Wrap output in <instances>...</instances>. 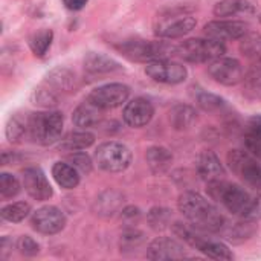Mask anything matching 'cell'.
<instances>
[{
  "mask_svg": "<svg viewBox=\"0 0 261 261\" xmlns=\"http://www.w3.org/2000/svg\"><path fill=\"white\" fill-rule=\"evenodd\" d=\"M214 15L222 17H236V15H251L255 12V8L248 0H220L214 6Z\"/></svg>",
  "mask_w": 261,
  "mask_h": 261,
  "instance_id": "7402d4cb",
  "label": "cell"
},
{
  "mask_svg": "<svg viewBox=\"0 0 261 261\" xmlns=\"http://www.w3.org/2000/svg\"><path fill=\"white\" fill-rule=\"evenodd\" d=\"M203 32L206 37L219 40V41H229V40H242L248 32L249 26L240 20H213L205 24Z\"/></svg>",
  "mask_w": 261,
  "mask_h": 261,
  "instance_id": "5bb4252c",
  "label": "cell"
},
{
  "mask_svg": "<svg viewBox=\"0 0 261 261\" xmlns=\"http://www.w3.org/2000/svg\"><path fill=\"white\" fill-rule=\"evenodd\" d=\"M31 226L34 231H37L43 236H54L64 229L66 216L60 208L46 205L32 213Z\"/></svg>",
  "mask_w": 261,
  "mask_h": 261,
  "instance_id": "7c38bea8",
  "label": "cell"
},
{
  "mask_svg": "<svg viewBox=\"0 0 261 261\" xmlns=\"http://www.w3.org/2000/svg\"><path fill=\"white\" fill-rule=\"evenodd\" d=\"M187 257L182 243L170 237H158L147 248L148 260H180Z\"/></svg>",
  "mask_w": 261,
  "mask_h": 261,
  "instance_id": "e0dca14e",
  "label": "cell"
},
{
  "mask_svg": "<svg viewBox=\"0 0 261 261\" xmlns=\"http://www.w3.org/2000/svg\"><path fill=\"white\" fill-rule=\"evenodd\" d=\"M177 206L187 222L202 232L220 234L226 226L223 214L196 191H184L179 196Z\"/></svg>",
  "mask_w": 261,
  "mask_h": 261,
  "instance_id": "7a4b0ae2",
  "label": "cell"
},
{
  "mask_svg": "<svg viewBox=\"0 0 261 261\" xmlns=\"http://www.w3.org/2000/svg\"><path fill=\"white\" fill-rule=\"evenodd\" d=\"M231 171L249 188L261 191V159L245 150H231L228 153Z\"/></svg>",
  "mask_w": 261,
  "mask_h": 261,
  "instance_id": "ba28073f",
  "label": "cell"
},
{
  "mask_svg": "<svg viewBox=\"0 0 261 261\" xmlns=\"http://www.w3.org/2000/svg\"><path fill=\"white\" fill-rule=\"evenodd\" d=\"M31 214V205L28 202H15L3 206L0 210V216L3 220L9 223H20Z\"/></svg>",
  "mask_w": 261,
  "mask_h": 261,
  "instance_id": "4dcf8cb0",
  "label": "cell"
},
{
  "mask_svg": "<svg viewBox=\"0 0 261 261\" xmlns=\"http://www.w3.org/2000/svg\"><path fill=\"white\" fill-rule=\"evenodd\" d=\"M17 249L23 254V255H28V257H32V255H37L40 252V246L38 243L29 237V236H21L17 242Z\"/></svg>",
  "mask_w": 261,
  "mask_h": 261,
  "instance_id": "74e56055",
  "label": "cell"
},
{
  "mask_svg": "<svg viewBox=\"0 0 261 261\" xmlns=\"http://www.w3.org/2000/svg\"><path fill=\"white\" fill-rule=\"evenodd\" d=\"M21 182H23L26 193L37 202L49 200L54 196V190H52L46 174L38 167H29V168L23 170Z\"/></svg>",
  "mask_w": 261,
  "mask_h": 261,
  "instance_id": "9a60e30c",
  "label": "cell"
},
{
  "mask_svg": "<svg viewBox=\"0 0 261 261\" xmlns=\"http://www.w3.org/2000/svg\"><path fill=\"white\" fill-rule=\"evenodd\" d=\"M240 50L252 63H261V35L255 32H248L240 43Z\"/></svg>",
  "mask_w": 261,
  "mask_h": 261,
  "instance_id": "1f68e13d",
  "label": "cell"
},
{
  "mask_svg": "<svg viewBox=\"0 0 261 261\" xmlns=\"http://www.w3.org/2000/svg\"><path fill=\"white\" fill-rule=\"evenodd\" d=\"M21 190V185L18 179L9 173H2L0 174V196L3 199H12L15 197Z\"/></svg>",
  "mask_w": 261,
  "mask_h": 261,
  "instance_id": "e575fe53",
  "label": "cell"
},
{
  "mask_svg": "<svg viewBox=\"0 0 261 261\" xmlns=\"http://www.w3.org/2000/svg\"><path fill=\"white\" fill-rule=\"evenodd\" d=\"M154 116V107L153 104L145 98H135L130 102L125 104L122 112L124 122L132 128H141L150 124V121Z\"/></svg>",
  "mask_w": 261,
  "mask_h": 261,
  "instance_id": "2e32d148",
  "label": "cell"
},
{
  "mask_svg": "<svg viewBox=\"0 0 261 261\" xmlns=\"http://www.w3.org/2000/svg\"><path fill=\"white\" fill-rule=\"evenodd\" d=\"M46 83L50 87H54L55 90L70 92L75 87V75L70 70L64 69V67H57V69L49 72V75L46 78Z\"/></svg>",
  "mask_w": 261,
  "mask_h": 261,
  "instance_id": "f1b7e54d",
  "label": "cell"
},
{
  "mask_svg": "<svg viewBox=\"0 0 261 261\" xmlns=\"http://www.w3.org/2000/svg\"><path fill=\"white\" fill-rule=\"evenodd\" d=\"M208 73L214 81L223 86H237L245 80L243 66L236 58L220 57L213 60L208 66Z\"/></svg>",
  "mask_w": 261,
  "mask_h": 261,
  "instance_id": "4fadbf2b",
  "label": "cell"
},
{
  "mask_svg": "<svg viewBox=\"0 0 261 261\" xmlns=\"http://www.w3.org/2000/svg\"><path fill=\"white\" fill-rule=\"evenodd\" d=\"M197 119V113L190 106H176L170 112V122L176 130H188Z\"/></svg>",
  "mask_w": 261,
  "mask_h": 261,
  "instance_id": "83f0119b",
  "label": "cell"
},
{
  "mask_svg": "<svg viewBox=\"0 0 261 261\" xmlns=\"http://www.w3.org/2000/svg\"><path fill=\"white\" fill-rule=\"evenodd\" d=\"M145 159L147 164L151 170L153 174H164L171 168L173 164V154L168 148L161 147V145H154L150 147L145 153Z\"/></svg>",
  "mask_w": 261,
  "mask_h": 261,
  "instance_id": "44dd1931",
  "label": "cell"
},
{
  "mask_svg": "<svg viewBox=\"0 0 261 261\" xmlns=\"http://www.w3.org/2000/svg\"><path fill=\"white\" fill-rule=\"evenodd\" d=\"M32 99H34L35 104H38L41 107H46V109L57 106V101H58L57 96H55V93H54V90H50L47 87L46 89H43V87L37 89L34 92V95H32Z\"/></svg>",
  "mask_w": 261,
  "mask_h": 261,
  "instance_id": "8d00e7d4",
  "label": "cell"
},
{
  "mask_svg": "<svg viewBox=\"0 0 261 261\" xmlns=\"http://www.w3.org/2000/svg\"><path fill=\"white\" fill-rule=\"evenodd\" d=\"M130 96V89L122 83H109L93 89L87 99L102 110L118 109L127 102Z\"/></svg>",
  "mask_w": 261,
  "mask_h": 261,
  "instance_id": "8fae6325",
  "label": "cell"
},
{
  "mask_svg": "<svg viewBox=\"0 0 261 261\" xmlns=\"http://www.w3.org/2000/svg\"><path fill=\"white\" fill-rule=\"evenodd\" d=\"M84 69L89 73L93 75H101V73H113L122 70V66L115 61L113 58L104 55V54H96V52H89L84 57Z\"/></svg>",
  "mask_w": 261,
  "mask_h": 261,
  "instance_id": "ffe728a7",
  "label": "cell"
},
{
  "mask_svg": "<svg viewBox=\"0 0 261 261\" xmlns=\"http://www.w3.org/2000/svg\"><path fill=\"white\" fill-rule=\"evenodd\" d=\"M220 234H223L225 239L232 243H240L255 234V226H254V222H249V220H242L234 225L226 223V226L223 228Z\"/></svg>",
  "mask_w": 261,
  "mask_h": 261,
  "instance_id": "4316f807",
  "label": "cell"
},
{
  "mask_svg": "<svg viewBox=\"0 0 261 261\" xmlns=\"http://www.w3.org/2000/svg\"><path fill=\"white\" fill-rule=\"evenodd\" d=\"M89 0H63V5L70 11H80L87 5Z\"/></svg>",
  "mask_w": 261,
  "mask_h": 261,
  "instance_id": "ab89813d",
  "label": "cell"
},
{
  "mask_svg": "<svg viewBox=\"0 0 261 261\" xmlns=\"http://www.w3.org/2000/svg\"><path fill=\"white\" fill-rule=\"evenodd\" d=\"M145 75L156 83L174 86V84H180L187 80L188 70L184 64L168 60V58H164V60H154V61L147 63Z\"/></svg>",
  "mask_w": 261,
  "mask_h": 261,
  "instance_id": "30bf717a",
  "label": "cell"
},
{
  "mask_svg": "<svg viewBox=\"0 0 261 261\" xmlns=\"http://www.w3.org/2000/svg\"><path fill=\"white\" fill-rule=\"evenodd\" d=\"M260 20H261V17H260Z\"/></svg>",
  "mask_w": 261,
  "mask_h": 261,
  "instance_id": "60d3db41",
  "label": "cell"
},
{
  "mask_svg": "<svg viewBox=\"0 0 261 261\" xmlns=\"http://www.w3.org/2000/svg\"><path fill=\"white\" fill-rule=\"evenodd\" d=\"M144 242V234L139 232V231H128L122 236L121 239V248L124 249H133V248H138L141 243Z\"/></svg>",
  "mask_w": 261,
  "mask_h": 261,
  "instance_id": "f35d334b",
  "label": "cell"
},
{
  "mask_svg": "<svg viewBox=\"0 0 261 261\" xmlns=\"http://www.w3.org/2000/svg\"><path fill=\"white\" fill-rule=\"evenodd\" d=\"M118 49L133 61L150 63L154 60H164L176 55V44L171 41H165L164 38L159 40H127L122 41Z\"/></svg>",
  "mask_w": 261,
  "mask_h": 261,
  "instance_id": "3957f363",
  "label": "cell"
},
{
  "mask_svg": "<svg viewBox=\"0 0 261 261\" xmlns=\"http://www.w3.org/2000/svg\"><path fill=\"white\" fill-rule=\"evenodd\" d=\"M63 113L55 110L29 113V138L40 145H52L61 139Z\"/></svg>",
  "mask_w": 261,
  "mask_h": 261,
  "instance_id": "277c9868",
  "label": "cell"
},
{
  "mask_svg": "<svg viewBox=\"0 0 261 261\" xmlns=\"http://www.w3.org/2000/svg\"><path fill=\"white\" fill-rule=\"evenodd\" d=\"M226 47L223 41L214 38H190L176 44V55L190 63H211L223 57Z\"/></svg>",
  "mask_w": 261,
  "mask_h": 261,
  "instance_id": "8992f818",
  "label": "cell"
},
{
  "mask_svg": "<svg viewBox=\"0 0 261 261\" xmlns=\"http://www.w3.org/2000/svg\"><path fill=\"white\" fill-rule=\"evenodd\" d=\"M197 102L199 106L210 113H217L226 109V101L214 93H208V92H200L197 96Z\"/></svg>",
  "mask_w": 261,
  "mask_h": 261,
  "instance_id": "836d02e7",
  "label": "cell"
},
{
  "mask_svg": "<svg viewBox=\"0 0 261 261\" xmlns=\"http://www.w3.org/2000/svg\"><path fill=\"white\" fill-rule=\"evenodd\" d=\"M66 161L83 174H89L92 171V161L84 151H72L67 154Z\"/></svg>",
  "mask_w": 261,
  "mask_h": 261,
  "instance_id": "d590c367",
  "label": "cell"
},
{
  "mask_svg": "<svg viewBox=\"0 0 261 261\" xmlns=\"http://www.w3.org/2000/svg\"><path fill=\"white\" fill-rule=\"evenodd\" d=\"M95 162L106 173H122L132 164V151L119 142H104L95 150Z\"/></svg>",
  "mask_w": 261,
  "mask_h": 261,
  "instance_id": "9c48e42d",
  "label": "cell"
},
{
  "mask_svg": "<svg viewBox=\"0 0 261 261\" xmlns=\"http://www.w3.org/2000/svg\"><path fill=\"white\" fill-rule=\"evenodd\" d=\"M29 136V115L15 113L6 124V138L11 144H18Z\"/></svg>",
  "mask_w": 261,
  "mask_h": 261,
  "instance_id": "d4e9b609",
  "label": "cell"
},
{
  "mask_svg": "<svg viewBox=\"0 0 261 261\" xmlns=\"http://www.w3.org/2000/svg\"><path fill=\"white\" fill-rule=\"evenodd\" d=\"M208 194L213 200L222 203L232 216L240 220L258 222L261 219V191H249L225 179L208 184Z\"/></svg>",
  "mask_w": 261,
  "mask_h": 261,
  "instance_id": "6da1fadb",
  "label": "cell"
},
{
  "mask_svg": "<svg viewBox=\"0 0 261 261\" xmlns=\"http://www.w3.org/2000/svg\"><path fill=\"white\" fill-rule=\"evenodd\" d=\"M196 24V18L184 9H168L158 15L154 21V35L164 40H176L190 34Z\"/></svg>",
  "mask_w": 261,
  "mask_h": 261,
  "instance_id": "52a82bcc",
  "label": "cell"
},
{
  "mask_svg": "<svg viewBox=\"0 0 261 261\" xmlns=\"http://www.w3.org/2000/svg\"><path fill=\"white\" fill-rule=\"evenodd\" d=\"M80 174L81 173L73 165H70L67 161L66 162H55L52 167V176H54L55 182L64 190L76 188L80 184V179H81Z\"/></svg>",
  "mask_w": 261,
  "mask_h": 261,
  "instance_id": "603a6c76",
  "label": "cell"
},
{
  "mask_svg": "<svg viewBox=\"0 0 261 261\" xmlns=\"http://www.w3.org/2000/svg\"><path fill=\"white\" fill-rule=\"evenodd\" d=\"M102 112H104L102 109H99L98 106L86 99L75 109L72 115V121L80 128H90V127L98 125L102 121Z\"/></svg>",
  "mask_w": 261,
  "mask_h": 261,
  "instance_id": "d6986e66",
  "label": "cell"
},
{
  "mask_svg": "<svg viewBox=\"0 0 261 261\" xmlns=\"http://www.w3.org/2000/svg\"><path fill=\"white\" fill-rule=\"evenodd\" d=\"M52 40H54V32L44 28L32 34V37L29 38V47L35 57L41 58L47 54L49 47L52 46Z\"/></svg>",
  "mask_w": 261,
  "mask_h": 261,
  "instance_id": "f546056e",
  "label": "cell"
},
{
  "mask_svg": "<svg viewBox=\"0 0 261 261\" xmlns=\"http://www.w3.org/2000/svg\"><path fill=\"white\" fill-rule=\"evenodd\" d=\"M196 171L206 184L225 179V168L217 154L211 150H202L199 153L196 159Z\"/></svg>",
  "mask_w": 261,
  "mask_h": 261,
  "instance_id": "ac0fdd59",
  "label": "cell"
},
{
  "mask_svg": "<svg viewBox=\"0 0 261 261\" xmlns=\"http://www.w3.org/2000/svg\"><path fill=\"white\" fill-rule=\"evenodd\" d=\"M95 142V136L90 132H70L66 138L60 142V150L63 151H83L89 147H92Z\"/></svg>",
  "mask_w": 261,
  "mask_h": 261,
  "instance_id": "484cf974",
  "label": "cell"
},
{
  "mask_svg": "<svg viewBox=\"0 0 261 261\" xmlns=\"http://www.w3.org/2000/svg\"><path fill=\"white\" fill-rule=\"evenodd\" d=\"M245 147L251 154L261 159V115H255L248 121L245 132Z\"/></svg>",
  "mask_w": 261,
  "mask_h": 261,
  "instance_id": "cb8c5ba5",
  "label": "cell"
},
{
  "mask_svg": "<svg viewBox=\"0 0 261 261\" xmlns=\"http://www.w3.org/2000/svg\"><path fill=\"white\" fill-rule=\"evenodd\" d=\"M173 232L179 239H182L185 243H188L191 248L197 249L199 252H202L203 255H206L210 258H214V260H232L234 258V254L229 251V248L226 245H223L222 242L205 239L202 231L196 229L190 223L188 225L174 223Z\"/></svg>",
  "mask_w": 261,
  "mask_h": 261,
  "instance_id": "5b68a950",
  "label": "cell"
},
{
  "mask_svg": "<svg viewBox=\"0 0 261 261\" xmlns=\"http://www.w3.org/2000/svg\"><path fill=\"white\" fill-rule=\"evenodd\" d=\"M147 220L150 223V226L154 231H164L165 228H168L170 220H171V211L167 208H151L150 213L147 214Z\"/></svg>",
  "mask_w": 261,
  "mask_h": 261,
  "instance_id": "d6a6232c",
  "label": "cell"
}]
</instances>
